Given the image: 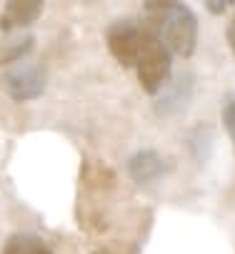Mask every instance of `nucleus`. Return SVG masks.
<instances>
[{
	"label": "nucleus",
	"instance_id": "0eeeda50",
	"mask_svg": "<svg viewBox=\"0 0 235 254\" xmlns=\"http://www.w3.org/2000/svg\"><path fill=\"white\" fill-rule=\"evenodd\" d=\"M3 254H53V249L40 237L28 234V232H18V234L8 237Z\"/></svg>",
	"mask_w": 235,
	"mask_h": 254
},
{
	"label": "nucleus",
	"instance_id": "20e7f679",
	"mask_svg": "<svg viewBox=\"0 0 235 254\" xmlns=\"http://www.w3.org/2000/svg\"><path fill=\"white\" fill-rule=\"evenodd\" d=\"M145 35H148L145 25H138L133 20H118L108 28V35H105L108 50L123 67H133Z\"/></svg>",
	"mask_w": 235,
	"mask_h": 254
},
{
	"label": "nucleus",
	"instance_id": "9b49d317",
	"mask_svg": "<svg viewBox=\"0 0 235 254\" xmlns=\"http://www.w3.org/2000/svg\"><path fill=\"white\" fill-rule=\"evenodd\" d=\"M228 5H233L230 0H208V3H205V8H208L210 13H215V15L225 13V10H228Z\"/></svg>",
	"mask_w": 235,
	"mask_h": 254
},
{
	"label": "nucleus",
	"instance_id": "f03ea898",
	"mask_svg": "<svg viewBox=\"0 0 235 254\" xmlns=\"http://www.w3.org/2000/svg\"><path fill=\"white\" fill-rule=\"evenodd\" d=\"M135 72H138V82L148 95H160L165 82L170 80V67H173V55L168 53V48L148 30L140 53L135 58Z\"/></svg>",
	"mask_w": 235,
	"mask_h": 254
},
{
	"label": "nucleus",
	"instance_id": "6e6552de",
	"mask_svg": "<svg viewBox=\"0 0 235 254\" xmlns=\"http://www.w3.org/2000/svg\"><path fill=\"white\" fill-rule=\"evenodd\" d=\"M188 100H190V82L178 80V82L170 87V92L160 97V102H158V107H155V110H158V112H163V115H170V112L183 110V107L188 105Z\"/></svg>",
	"mask_w": 235,
	"mask_h": 254
},
{
	"label": "nucleus",
	"instance_id": "423d86ee",
	"mask_svg": "<svg viewBox=\"0 0 235 254\" xmlns=\"http://www.w3.org/2000/svg\"><path fill=\"white\" fill-rule=\"evenodd\" d=\"M43 13V3L40 0H13L5 3V10L0 15V30H15V28H28L33 25Z\"/></svg>",
	"mask_w": 235,
	"mask_h": 254
},
{
	"label": "nucleus",
	"instance_id": "1a4fd4ad",
	"mask_svg": "<svg viewBox=\"0 0 235 254\" xmlns=\"http://www.w3.org/2000/svg\"><path fill=\"white\" fill-rule=\"evenodd\" d=\"M35 45V38L33 35H25L23 40H13V43H5L0 45V65H20V60L33 50Z\"/></svg>",
	"mask_w": 235,
	"mask_h": 254
},
{
	"label": "nucleus",
	"instance_id": "9d476101",
	"mask_svg": "<svg viewBox=\"0 0 235 254\" xmlns=\"http://www.w3.org/2000/svg\"><path fill=\"white\" fill-rule=\"evenodd\" d=\"M223 125L233 140V147H235V97H228L225 105H223Z\"/></svg>",
	"mask_w": 235,
	"mask_h": 254
},
{
	"label": "nucleus",
	"instance_id": "f8f14e48",
	"mask_svg": "<svg viewBox=\"0 0 235 254\" xmlns=\"http://www.w3.org/2000/svg\"><path fill=\"white\" fill-rule=\"evenodd\" d=\"M225 38H228V45H230V50H233V55H235V15H233V20H230V25H228Z\"/></svg>",
	"mask_w": 235,
	"mask_h": 254
},
{
	"label": "nucleus",
	"instance_id": "39448f33",
	"mask_svg": "<svg viewBox=\"0 0 235 254\" xmlns=\"http://www.w3.org/2000/svg\"><path fill=\"white\" fill-rule=\"evenodd\" d=\"M170 170H173L170 160L163 157L158 150H138L128 160V175L140 187H148V185H155V182L165 180V175Z\"/></svg>",
	"mask_w": 235,
	"mask_h": 254
},
{
	"label": "nucleus",
	"instance_id": "f257e3e1",
	"mask_svg": "<svg viewBox=\"0 0 235 254\" xmlns=\"http://www.w3.org/2000/svg\"><path fill=\"white\" fill-rule=\"evenodd\" d=\"M145 28L168 48L170 55L190 58L198 45V18L185 3L173 0H148L145 8Z\"/></svg>",
	"mask_w": 235,
	"mask_h": 254
},
{
	"label": "nucleus",
	"instance_id": "7ed1b4c3",
	"mask_svg": "<svg viewBox=\"0 0 235 254\" xmlns=\"http://www.w3.org/2000/svg\"><path fill=\"white\" fill-rule=\"evenodd\" d=\"M45 82H48L45 67L43 65H35V63L15 65V67L5 70L3 77H0V87H3L15 102L38 100L45 92Z\"/></svg>",
	"mask_w": 235,
	"mask_h": 254
}]
</instances>
